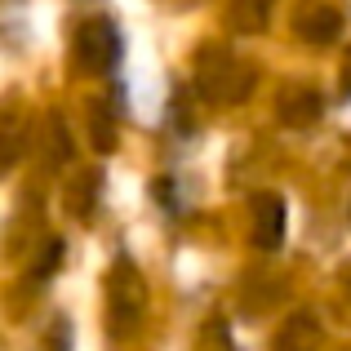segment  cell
Returning <instances> with one entry per match:
<instances>
[{
    "label": "cell",
    "mask_w": 351,
    "mask_h": 351,
    "mask_svg": "<svg viewBox=\"0 0 351 351\" xmlns=\"http://www.w3.org/2000/svg\"><path fill=\"white\" fill-rule=\"evenodd\" d=\"M143 311H147V285L138 276V267L129 258H116V267L107 271V325L112 334H134L143 325Z\"/></svg>",
    "instance_id": "1"
},
{
    "label": "cell",
    "mask_w": 351,
    "mask_h": 351,
    "mask_svg": "<svg viewBox=\"0 0 351 351\" xmlns=\"http://www.w3.org/2000/svg\"><path fill=\"white\" fill-rule=\"evenodd\" d=\"M76 62L85 71H112L120 58V32L112 18H85L76 27V45H71Z\"/></svg>",
    "instance_id": "2"
},
{
    "label": "cell",
    "mask_w": 351,
    "mask_h": 351,
    "mask_svg": "<svg viewBox=\"0 0 351 351\" xmlns=\"http://www.w3.org/2000/svg\"><path fill=\"white\" fill-rule=\"evenodd\" d=\"M200 89H205L209 98H218V103H240V98L254 89V71L240 67L227 53H214V67L205 62V71H200Z\"/></svg>",
    "instance_id": "3"
},
{
    "label": "cell",
    "mask_w": 351,
    "mask_h": 351,
    "mask_svg": "<svg viewBox=\"0 0 351 351\" xmlns=\"http://www.w3.org/2000/svg\"><path fill=\"white\" fill-rule=\"evenodd\" d=\"M249 227H254V245L258 249H280L285 240V227H289V209H285V200L276 196V191H258L254 200H249Z\"/></svg>",
    "instance_id": "4"
},
{
    "label": "cell",
    "mask_w": 351,
    "mask_h": 351,
    "mask_svg": "<svg viewBox=\"0 0 351 351\" xmlns=\"http://www.w3.org/2000/svg\"><path fill=\"white\" fill-rule=\"evenodd\" d=\"M320 316L316 311H293L289 320H285L280 329H276V343H271V351H316L320 347Z\"/></svg>",
    "instance_id": "5"
},
{
    "label": "cell",
    "mask_w": 351,
    "mask_h": 351,
    "mask_svg": "<svg viewBox=\"0 0 351 351\" xmlns=\"http://www.w3.org/2000/svg\"><path fill=\"white\" fill-rule=\"evenodd\" d=\"M293 27H298V36L307 45H329V40H338V32H343V18H338V9H329V5H302L298 18H293Z\"/></svg>",
    "instance_id": "6"
},
{
    "label": "cell",
    "mask_w": 351,
    "mask_h": 351,
    "mask_svg": "<svg viewBox=\"0 0 351 351\" xmlns=\"http://www.w3.org/2000/svg\"><path fill=\"white\" fill-rule=\"evenodd\" d=\"M320 112H325V98L307 85H293V89L280 94V120L285 125H311Z\"/></svg>",
    "instance_id": "7"
},
{
    "label": "cell",
    "mask_w": 351,
    "mask_h": 351,
    "mask_svg": "<svg viewBox=\"0 0 351 351\" xmlns=\"http://www.w3.org/2000/svg\"><path fill=\"white\" fill-rule=\"evenodd\" d=\"M98 169H85V173H76V178L67 182V214L71 218H80V223H89L94 218V205H98Z\"/></svg>",
    "instance_id": "8"
},
{
    "label": "cell",
    "mask_w": 351,
    "mask_h": 351,
    "mask_svg": "<svg viewBox=\"0 0 351 351\" xmlns=\"http://www.w3.org/2000/svg\"><path fill=\"white\" fill-rule=\"evenodd\" d=\"M267 9H271V0H232V27L236 32H263L271 18Z\"/></svg>",
    "instance_id": "9"
},
{
    "label": "cell",
    "mask_w": 351,
    "mask_h": 351,
    "mask_svg": "<svg viewBox=\"0 0 351 351\" xmlns=\"http://www.w3.org/2000/svg\"><path fill=\"white\" fill-rule=\"evenodd\" d=\"M94 147L98 152L116 147V120H112V112H103V103H94Z\"/></svg>",
    "instance_id": "10"
},
{
    "label": "cell",
    "mask_w": 351,
    "mask_h": 351,
    "mask_svg": "<svg viewBox=\"0 0 351 351\" xmlns=\"http://www.w3.org/2000/svg\"><path fill=\"white\" fill-rule=\"evenodd\" d=\"M58 254H62V245H58V240H49V249H45V258H40V263L32 267V276H36V280H49V271H53V263H58Z\"/></svg>",
    "instance_id": "11"
},
{
    "label": "cell",
    "mask_w": 351,
    "mask_h": 351,
    "mask_svg": "<svg viewBox=\"0 0 351 351\" xmlns=\"http://www.w3.org/2000/svg\"><path fill=\"white\" fill-rule=\"evenodd\" d=\"M67 338H71L67 320H58V325H53V334H49V351H67Z\"/></svg>",
    "instance_id": "12"
},
{
    "label": "cell",
    "mask_w": 351,
    "mask_h": 351,
    "mask_svg": "<svg viewBox=\"0 0 351 351\" xmlns=\"http://www.w3.org/2000/svg\"><path fill=\"white\" fill-rule=\"evenodd\" d=\"M343 94L351 98V53H347V62H343Z\"/></svg>",
    "instance_id": "13"
},
{
    "label": "cell",
    "mask_w": 351,
    "mask_h": 351,
    "mask_svg": "<svg viewBox=\"0 0 351 351\" xmlns=\"http://www.w3.org/2000/svg\"><path fill=\"white\" fill-rule=\"evenodd\" d=\"M347 218H351V209H347Z\"/></svg>",
    "instance_id": "14"
}]
</instances>
